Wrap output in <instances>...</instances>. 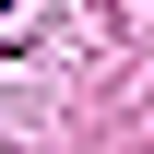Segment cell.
<instances>
[{"label":"cell","instance_id":"cell-1","mask_svg":"<svg viewBox=\"0 0 154 154\" xmlns=\"http://www.w3.org/2000/svg\"><path fill=\"white\" fill-rule=\"evenodd\" d=\"M0 12H12V0H0Z\"/></svg>","mask_w":154,"mask_h":154}]
</instances>
